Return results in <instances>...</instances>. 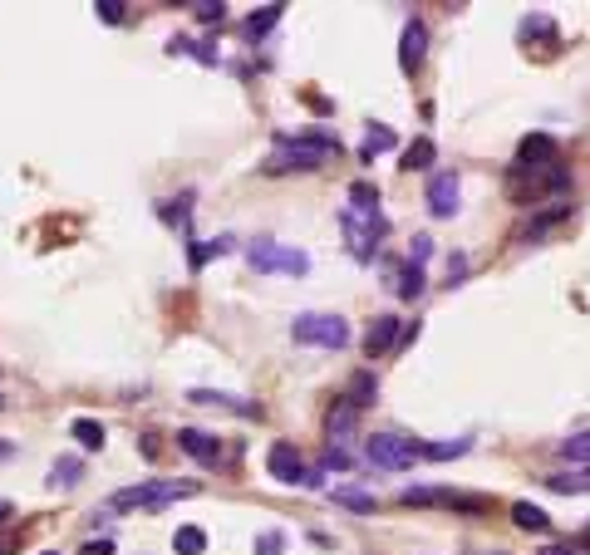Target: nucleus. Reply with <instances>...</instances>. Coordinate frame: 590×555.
Returning a JSON list of instances; mask_svg holds the SVG:
<instances>
[{"label": "nucleus", "mask_w": 590, "mask_h": 555, "mask_svg": "<svg viewBox=\"0 0 590 555\" xmlns=\"http://www.w3.org/2000/svg\"><path fill=\"white\" fill-rule=\"evenodd\" d=\"M0 555H10V551H5V546H0Z\"/></svg>", "instance_id": "79ce46f5"}, {"label": "nucleus", "mask_w": 590, "mask_h": 555, "mask_svg": "<svg viewBox=\"0 0 590 555\" xmlns=\"http://www.w3.org/2000/svg\"><path fill=\"white\" fill-rule=\"evenodd\" d=\"M374 398H379V379H374L369 369L350 374V384H345V393H340V403H350L354 413H364V408H369Z\"/></svg>", "instance_id": "f3484780"}, {"label": "nucleus", "mask_w": 590, "mask_h": 555, "mask_svg": "<svg viewBox=\"0 0 590 555\" xmlns=\"http://www.w3.org/2000/svg\"><path fill=\"white\" fill-rule=\"evenodd\" d=\"M350 207L379 212V187H374V182H350Z\"/></svg>", "instance_id": "c85d7f7f"}, {"label": "nucleus", "mask_w": 590, "mask_h": 555, "mask_svg": "<svg viewBox=\"0 0 590 555\" xmlns=\"http://www.w3.org/2000/svg\"><path fill=\"white\" fill-rule=\"evenodd\" d=\"M394 290H399L404 300H418V295H423V266H404V271H399V285H394Z\"/></svg>", "instance_id": "c756f323"}, {"label": "nucleus", "mask_w": 590, "mask_h": 555, "mask_svg": "<svg viewBox=\"0 0 590 555\" xmlns=\"http://www.w3.org/2000/svg\"><path fill=\"white\" fill-rule=\"evenodd\" d=\"M266 472L276 477V482H286V487H305V457L295 452V443H271L266 452Z\"/></svg>", "instance_id": "1a4fd4ad"}, {"label": "nucleus", "mask_w": 590, "mask_h": 555, "mask_svg": "<svg viewBox=\"0 0 590 555\" xmlns=\"http://www.w3.org/2000/svg\"><path fill=\"white\" fill-rule=\"evenodd\" d=\"M335 501H340V506H350V511H364V516H369L374 506H379L374 497H364V492H350V487H340V492H335Z\"/></svg>", "instance_id": "2f4dec72"}, {"label": "nucleus", "mask_w": 590, "mask_h": 555, "mask_svg": "<svg viewBox=\"0 0 590 555\" xmlns=\"http://www.w3.org/2000/svg\"><path fill=\"white\" fill-rule=\"evenodd\" d=\"M546 163H561V148L551 133H527L517 143V167H546Z\"/></svg>", "instance_id": "ddd939ff"}, {"label": "nucleus", "mask_w": 590, "mask_h": 555, "mask_svg": "<svg viewBox=\"0 0 590 555\" xmlns=\"http://www.w3.org/2000/svg\"><path fill=\"white\" fill-rule=\"evenodd\" d=\"M468 452V438H438V443H423V457L428 462H448V457H463Z\"/></svg>", "instance_id": "a878e982"}, {"label": "nucleus", "mask_w": 590, "mask_h": 555, "mask_svg": "<svg viewBox=\"0 0 590 555\" xmlns=\"http://www.w3.org/2000/svg\"><path fill=\"white\" fill-rule=\"evenodd\" d=\"M433 158H438L433 138H418V143H409V148H404V167H409V172H423V167H433Z\"/></svg>", "instance_id": "393cba45"}, {"label": "nucleus", "mask_w": 590, "mask_h": 555, "mask_svg": "<svg viewBox=\"0 0 590 555\" xmlns=\"http://www.w3.org/2000/svg\"><path fill=\"white\" fill-rule=\"evenodd\" d=\"M512 521H517L522 531H546V526H551V516H546L541 506H531V501H517V506H512Z\"/></svg>", "instance_id": "b1692460"}, {"label": "nucleus", "mask_w": 590, "mask_h": 555, "mask_svg": "<svg viewBox=\"0 0 590 555\" xmlns=\"http://www.w3.org/2000/svg\"><path fill=\"white\" fill-rule=\"evenodd\" d=\"M423 59H428V25H423V20H409L404 35H399V69H404V74H418Z\"/></svg>", "instance_id": "9d476101"}, {"label": "nucleus", "mask_w": 590, "mask_h": 555, "mask_svg": "<svg viewBox=\"0 0 590 555\" xmlns=\"http://www.w3.org/2000/svg\"><path fill=\"white\" fill-rule=\"evenodd\" d=\"M173 551L177 555H202V551H207V531H202V526H177Z\"/></svg>", "instance_id": "4be33fe9"}, {"label": "nucleus", "mask_w": 590, "mask_h": 555, "mask_svg": "<svg viewBox=\"0 0 590 555\" xmlns=\"http://www.w3.org/2000/svg\"><path fill=\"white\" fill-rule=\"evenodd\" d=\"M345 467H350V452H340V447H330L320 457V472H345Z\"/></svg>", "instance_id": "72a5a7b5"}, {"label": "nucleus", "mask_w": 590, "mask_h": 555, "mask_svg": "<svg viewBox=\"0 0 590 555\" xmlns=\"http://www.w3.org/2000/svg\"><path fill=\"white\" fill-rule=\"evenodd\" d=\"M561 462H571V467H590V433L566 438V443H561Z\"/></svg>", "instance_id": "cd10ccee"}, {"label": "nucleus", "mask_w": 590, "mask_h": 555, "mask_svg": "<svg viewBox=\"0 0 590 555\" xmlns=\"http://www.w3.org/2000/svg\"><path fill=\"white\" fill-rule=\"evenodd\" d=\"M5 516H10V501H0V521H5Z\"/></svg>", "instance_id": "a19ab883"}, {"label": "nucleus", "mask_w": 590, "mask_h": 555, "mask_svg": "<svg viewBox=\"0 0 590 555\" xmlns=\"http://www.w3.org/2000/svg\"><path fill=\"white\" fill-rule=\"evenodd\" d=\"M192 15H197L202 25H222V15H227V5H222V0H197V5H192Z\"/></svg>", "instance_id": "7c9ffc66"}, {"label": "nucleus", "mask_w": 590, "mask_h": 555, "mask_svg": "<svg viewBox=\"0 0 590 555\" xmlns=\"http://www.w3.org/2000/svg\"><path fill=\"white\" fill-rule=\"evenodd\" d=\"M546 487H551V492H561V497H581V492H590V467H566V472H551V477H546Z\"/></svg>", "instance_id": "6ab92c4d"}, {"label": "nucleus", "mask_w": 590, "mask_h": 555, "mask_svg": "<svg viewBox=\"0 0 590 555\" xmlns=\"http://www.w3.org/2000/svg\"><path fill=\"white\" fill-rule=\"evenodd\" d=\"M330 158H340V138L325 133V128H315V133H276L271 158H266L261 172H271V177H286V172H315V167H325Z\"/></svg>", "instance_id": "f257e3e1"}, {"label": "nucleus", "mask_w": 590, "mask_h": 555, "mask_svg": "<svg viewBox=\"0 0 590 555\" xmlns=\"http://www.w3.org/2000/svg\"><path fill=\"white\" fill-rule=\"evenodd\" d=\"M177 447H182L187 457H197L202 467H217V462H222V438H212V433H197V428H177Z\"/></svg>", "instance_id": "2eb2a0df"}, {"label": "nucleus", "mask_w": 590, "mask_h": 555, "mask_svg": "<svg viewBox=\"0 0 590 555\" xmlns=\"http://www.w3.org/2000/svg\"><path fill=\"white\" fill-rule=\"evenodd\" d=\"M246 261H251V271H276V276H305L310 271V256L305 251H295V246H281V241H256L251 251H246Z\"/></svg>", "instance_id": "423d86ee"}, {"label": "nucleus", "mask_w": 590, "mask_h": 555, "mask_svg": "<svg viewBox=\"0 0 590 555\" xmlns=\"http://www.w3.org/2000/svg\"><path fill=\"white\" fill-rule=\"evenodd\" d=\"M163 222H187V197L182 202H163Z\"/></svg>", "instance_id": "e433bc0d"}, {"label": "nucleus", "mask_w": 590, "mask_h": 555, "mask_svg": "<svg viewBox=\"0 0 590 555\" xmlns=\"http://www.w3.org/2000/svg\"><path fill=\"white\" fill-rule=\"evenodd\" d=\"M399 334H404V325H399L394 315H379V320H369V330H364V354H369V359H379V354L399 349Z\"/></svg>", "instance_id": "4468645a"}, {"label": "nucleus", "mask_w": 590, "mask_h": 555, "mask_svg": "<svg viewBox=\"0 0 590 555\" xmlns=\"http://www.w3.org/2000/svg\"><path fill=\"white\" fill-rule=\"evenodd\" d=\"M325 433H330V447L345 452V443H354V433H359V413H354L350 403H335L330 418H325Z\"/></svg>", "instance_id": "dca6fc26"}, {"label": "nucleus", "mask_w": 590, "mask_h": 555, "mask_svg": "<svg viewBox=\"0 0 590 555\" xmlns=\"http://www.w3.org/2000/svg\"><path fill=\"white\" fill-rule=\"evenodd\" d=\"M340 226H345V246H350V256L359 261V266H369V261L379 256V241L389 236L384 212H359V207H345V212H340Z\"/></svg>", "instance_id": "7ed1b4c3"}, {"label": "nucleus", "mask_w": 590, "mask_h": 555, "mask_svg": "<svg viewBox=\"0 0 590 555\" xmlns=\"http://www.w3.org/2000/svg\"><path fill=\"white\" fill-rule=\"evenodd\" d=\"M187 403H202V408H222V413H236V418H261V403L251 398H236V393H222V389H192Z\"/></svg>", "instance_id": "f8f14e48"}, {"label": "nucleus", "mask_w": 590, "mask_h": 555, "mask_svg": "<svg viewBox=\"0 0 590 555\" xmlns=\"http://www.w3.org/2000/svg\"><path fill=\"white\" fill-rule=\"evenodd\" d=\"M394 148V128H384V123H374L369 133H364V143H359V158L364 163H374L379 153H389Z\"/></svg>", "instance_id": "412c9836"}, {"label": "nucleus", "mask_w": 590, "mask_h": 555, "mask_svg": "<svg viewBox=\"0 0 590 555\" xmlns=\"http://www.w3.org/2000/svg\"><path fill=\"white\" fill-rule=\"evenodd\" d=\"M286 551V536L281 531H266V536H256V555H281Z\"/></svg>", "instance_id": "473e14b6"}, {"label": "nucleus", "mask_w": 590, "mask_h": 555, "mask_svg": "<svg viewBox=\"0 0 590 555\" xmlns=\"http://www.w3.org/2000/svg\"><path fill=\"white\" fill-rule=\"evenodd\" d=\"M482 555H487V551H482ZM492 555H502V551H492Z\"/></svg>", "instance_id": "37998d69"}, {"label": "nucleus", "mask_w": 590, "mask_h": 555, "mask_svg": "<svg viewBox=\"0 0 590 555\" xmlns=\"http://www.w3.org/2000/svg\"><path fill=\"white\" fill-rule=\"evenodd\" d=\"M197 487L192 482H138V487H123V492H114L109 497V506L114 511H158V506H168V501H177V497H192Z\"/></svg>", "instance_id": "39448f33"}, {"label": "nucleus", "mask_w": 590, "mask_h": 555, "mask_svg": "<svg viewBox=\"0 0 590 555\" xmlns=\"http://www.w3.org/2000/svg\"><path fill=\"white\" fill-rule=\"evenodd\" d=\"M10 457H15V447H10L5 438H0V462H10Z\"/></svg>", "instance_id": "58836bf2"}, {"label": "nucleus", "mask_w": 590, "mask_h": 555, "mask_svg": "<svg viewBox=\"0 0 590 555\" xmlns=\"http://www.w3.org/2000/svg\"><path fill=\"white\" fill-rule=\"evenodd\" d=\"M541 555H576V551H571V546H546Z\"/></svg>", "instance_id": "ea45409f"}, {"label": "nucleus", "mask_w": 590, "mask_h": 555, "mask_svg": "<svg viewBox=\"0 0 590 555\" xmlns=\"http://www.w3.org/2000/svg\"><path fill=\"white\" fill-rule=\"evenodd\" d=\"M576 546H581V551H590V521H586V526H581V536H576Z\"/></svg>", "instance_id": "4c0bfd02"}, {"label": "nucleus", "mask_w": 590, "mask_h": 555, "mask_svg": "<svg viewBox=\"0 0 590 555\" xmlns=\"http://www.w3.org/2000/svg\"><path fill=\"white\" fill-rule=\"evenodd\" d=\"M566 217H571V202L561 197V202H551V207H541V212H536V217H531V222L522 226V236H531V241H541L546 231H556V226L566 222Z\"/></svg>", "instance_id": "a211bd4d"}, {"label": "nucleus", "mask_w": 590, "mask_h": 555, "mask_svg": "<svg viewBox=\"0 0 590 555\" xmlns=\"http://www.w3.org/2000/svg\"><path fill=\"white\" fill-rule=\"evenodd\" d=\"M571 192V167L566 163H546V167H507V197L517 207H541L546 197L561 202Z\"/></svg>", "instance_id": "f03ea898"}, {"label": "nucleus", "mask_w": 590, "mask_h": 555, "mask_svg": "<svg viewBox=\"0 0 590 555\" xmlns=\"http://www.w3.org/2000/svg\"><path fill=\"white\" fill-rule=\"evenodd\" d=\"M364 457H369V467L404 472V467H413V462L423 457V447L413 443V438H399V433H374V438L364 443Z\"/></svg>", "instance_id": "0eeeda50"}, {"label": "nucleus", "mask_w": 590, "mask_h": 555, "mask_svg": "<svg viewBox=\"0 0 590 555\" xmlns=\"http://www.w3.org/2000/svg\"><path fill=\"white\" fill-rule=\"evenodd\" d=\"M428 256H433V241H428V236H413V251H409V266H423V261H428Z\"/></svg>", "instance_id": "c9c22d12"}, {"label": "nucleus", "mask_w": 590, "mask_h": 555, "mask_svg": "<svg viewBox=\"0 0 590 555\" xmlns=\"http://www.w3.org/2000/svg\"><path fill=\"white\" fill-rule=\"evenodd\" d=\"M458 202H463L458 177H453V172H438V177L428 182V212H433V217H458Z\"/></svg>", "instance_id": "9b49d317"}, {"label": "nucleus", "mask_w": 590, "mask_h": 555, "mask_svg": "<svg viewBox=\"0 0 590 555\" xmlns=\"http://www.w3.org/2000/svg\"><path fill=\"white\" fill-rule=\"evenodd\" d=\"M94 10H99V20H109V25H118V20H123V10H128V5H123V0H99V5H94Z\"/></svg>", "instance_id": "f704fd0d"}, {"label": "nucleus", "mask_w": 590, "mask_h": 555, "mask_svg": "<svg viewBox=\"0 0 590 555\" xmlns=\"http://www.w3.org/2000/svg\"><path fill=\"white\" fill-rule=\"evenodd\" d=\"M69 438H74L79 447H89V452H99L109 433H104V423H99V418H74V423H69Z\"/></svg>", "instance_id": "aec40b11"}, {"label": "nucleus", "mask_w": 590, "mask_h": 555, "mask_svg": "<svg viewBox=\"0 0 590 555\" xmlns=\"http://www.w3.org/2000/svg\"><path fill=\"white\" fill-rule=\"evenodd\" d=\"M404 506H453V511H487V497H463V492H448V487H404L399 492Z\"/></svg>", "instance_id": "6e6552de"}, {"label": "nucleus", "mask_w": 590, "mask_h": 555, "mask_svg": "<svg viewBox=\"0 0 590 555\" xmlns=\"http://www.w3.org/2000/svg\"><path fill=\"white\" fill-rule=\"evenodd\" d=\"M45 555H59V551H45Z\"/></svg>", "instance_id": "c03bdc74"}, {"label": "nucleus", "mask_w": 590, "mask_h": 555, "mask_svg": "<svg viewBox=\"0 0 590 555\" xmlns=\"http://www.w3.org/2000/svg\"><path fill=\"white\" fill-rule=\"evenodd\" d=\"M291 339L295 344H315V349H345L350 344V325L340 315H325V310H305L291 320Z\"/></svg>", "instance_id": "20e7f679"}, {"label": "nucleus", "mask_w": 590, "mask_h": 555, "mask_svg": "<svg viewBox=\"0 0 590 555\" xmlns=\"http://www.w3.org/2000/svg\"><path fill=\"white\" fill-rule=\"evenodd\" d=\"M281 15H286V5H281V0H276V5H261V10L246 20V35H251V40H261V35H266V30H271Z\"/></svg>", "instance_id": "5701e85b"}, {"label": "nucleus", "mask_w": 590, "mask_h": 555, "mask_svg": "<svg viewBox=\"0 0 590 555\" xmlns=\"http://www.w3.org/2000/svg\"><path fill=\"white\" fill-rule=\"evenodd\" d=\"M84 477V462L79 457H59L55 467H50V487H74Z\"/></svg>", "instance_id": "bb28decb"}]
</instances>
